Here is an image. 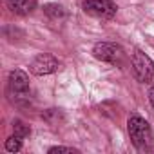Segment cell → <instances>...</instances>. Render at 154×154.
<instances>
[{"label": "cell", "mask_w": 154, "mask_h": 154, "mask_svg": "<svg viewBox=\"0 0 154 154\" xmlns=\"http://www.w3.org/2000/svg\"><path fill=\"white\" fill-rule=\"evenodd\" d=\"M8 94L15 103H22L29 98V76L22 69H15L8 78Z\"/></svg>", "instance_id": "obj_2"}, {"label": "cell", "mask_w": 154, "mask_h": 154, "mask_svg": "<svg viewBox=\"0 0 154 154\" xmlns=\"http://www.w3.org/2000/svg\"><path fill=\"white\" fill-rule=\"evenodd\" d=\"M44 13H45L49 18H53V20H58V18H63V17H65L63 8H62L60 4H53V2L44 6Z\"/></svg>", "instance_id": "obj_8"}, {"label": "cell", "mask_w": 154, "mask_h": 154, "mask_svg": "<svg viewBox=\"0 0 154 154\" xmlns=\"http://www.w3.org/2000/svg\"><path fill=\"white\" fill-rule=\"evenodd\" d=\"M93 56L100 62L120 63L122 58H123V49L118 44H112V42H98L93 47Z\"/></svg>", "instance_id": "obj_5"}, {"label": "cell", "mask_w": 154, "mask_h": 154, "mask_svg": "<svg viewBox=\"0 0 154 154\" xmlns=\"http://www.w3.org/2000/svg\"><path fill=\"white\" fill-rule=\"evenodd\" d=\"M22 136H18V134H13V136H9L8 140H6V150L8 152H18L20 149H22Z\"/></svg>", "instance_id": "obj_9"}, {"label": "cell", "mask_w": 154, "mask_h": 154, "mask_svg": "<svg viewBox=\"0 0 154 154\" xmlns=\"http://www.w3.org/2000/svg\"><path fill=\"white\" fill-rule=\"evenodd\" d=\"M149 100H150V105H152V109H154V85L149 89Z\"/></svg>", "instance_id": "obj_12"}, {"label": "cell", "mask_w": 154, "mask_h": 154, "mask_svg": "<svg viewBox=\"0 0 154 154\" xmlns=\"http://www.w3.org/2000/svg\"><path fill=\"white\" fill-rule=\"evenodd\" d=\"M82 9L85 15L98 20H111L116 15V4L112 0H84Z\"/></svg>", "instance_id": "obj_3"}, {"label": "cell", "mask_w": 154, "mask_h": 154, "mask_svg": "<svg viewBox=\"0 0 154 154\" xmlns=\"http://www.w3.org/2000/svg\"><path fill=\"white\" fill-rule=\"evenodd\" d=\"M127 132L131 136L132 145L140 152L152 150V145H154L152 129H150V125L145 118H141L140 114H131L129 120H127Z\"/></svg>", "instance_id": "obj_1"}, {"label": "cell", "mask_w": 154, "mask_h": 154, "mask_svg": "<svg viewBox=\"0 0 154 154\" xmlns=\"http://www.w3.org/2000/svg\"><path fill=\"white\" fill-rule=\"evenodd\" d=\"M13 132L18 134V136H22V138H26V136H29L31 129H29V125H26L22 120H13Z\"/></svg>", "instance_id": "obj_10"}, {"label": "cell", "mask_w": 154, "mask_h": 154, "mask_svg": "<svg viewBox=\"0 0 154 154\" xmlns=\"http://www.w3.org/2000/svg\"><path fill=\"white\" fill-rule=\"evenodd\" d=\"M60 67V62L58 58H54L53 54H38L31 63H29V71L36 76H45V74H51L54 71H58Z\"/></svg>", "instance_id": "obj_6"}, {"label": "cell", "mask_w": 154, "mask_h": 154, "mask_svg": "<svg viewBox=\"0 0 154 154\" xmlns=\"http://www.w3.org/2000/svg\"><path fill=\"white\" fill-rule=\"evenodd\" d=\"M131 63H132V71H134V76H136L138 82L145 84V82L152 80V76H154V62L150 60L149 54H145L143 51L136 49L132 53Z\"/></svg>", "instance_id": "obj_4"}, {"label": "cell", "mask_w": 154, "mask_h": 154, "mask_svg": "<svg viewBox=\"0 0 154 154\" xmlns=\"http://www.w3.org/2000/svg\"><path fill=\"white\" fill-rule=\"evenodd\" d=\"M47 152H49V154H56V152H69V154H74V152H78V150L72 149V147H62V145H56V147H51Z\"/></svg>", "instance_id": "obj_11"}, {"label": "cell", "mask_w": 154, "mask_h": 154, "mask_svg": "<svg viewBox=\"0 0 154 154\" xmlns=\"http://www.w3.org/2000/svg\"><path fill=\"white\" fill-rule=\"evenodd\" d=\"M6 6L13 15L26 17L36 8V0H6Z\"/></svg>", "instance_id": "obj_7"}]
</instances>
